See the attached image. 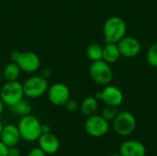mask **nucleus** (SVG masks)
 Segmentation results:
<instances>
[{
	"instance_id": "nucleus-26",
	"label": "nucleus",
	"mask_w": 157,
	"mask_h": 156,
	"mask_svg": "<svg viewBox=\"0 0 157 156\" xmlns=\"http://www.w3.org/2000/svg\"><path fill=\"white\" fill-rule=\"evenodd\" d=\"M50 132H51L50 126L47 124H41V133L45 134V133H50Z\"/></svg>"
},
{
	"instance_id": "nucleus-14",
	"label": "nucleus",
	"mask_w": 157,
	"mask_h": 156,
	"mask_svg": "<svg viewBox=\"0 0 157 156\" xmlns=\"http://www.w3.org/2000/svg\"><path fill=\"white\" fill-rule=\"evenodd\" d=\"M38 143L39 147L46 154H54L60 148V142L58 138L51 132L41 134L38 140Z\"/></svg>"
},
{
	"instance_id": "nucleus-3",
	"label": "nucleus",
	"mask_w": 157,
	"mask_h": 156,
	"mask_svg": "<svg viewBox=\"0 0 157 156\" xmlns=\"http://www.w3.org/2000/svg\"><path fill=\"white\" fill-rule=\"evenodd\" d=\"M24 97L23 86L16 81H6L0 89V98L5 105L11 107L21 100Z\"/></svg>"
},
{
	"instance_id": "nucleus-13",
	"label": "nucleus",
	"mask_w": 157,
	"mask_h": 156,
	"mask_svg": "<svg viewBox=\"0 0 157 156\" xmlns=\"http://www.w3.org/2000/svg\"><path fill=\"white\" fill-rule=\"evenodd\" d=\"M20 139L21 137H20V133H19L17 126L14 124H7L3 127V130L0 135V141L5 145H6L7 147L17 146Z\"/></svg>"
},
{
	"instance_id": "nucleus-18",
	"label": "nucleus",
	"mask_w": 157,
	"mask_h": 156,
	"mask_svg": "<svg viewBox=\"0 0 157 156\" xmlns=\"http://www.w3.org/2000/svg\"><path fill=\"white\" fill-rule=\"evenodd\" d=\"M10 110H11V112L13 114H16L17 116L23 117V116L30 114V112H31V106H30V104L27 100L22 98L17 103H16L15 105L11 106L10 107Z\"/></svg>"
},
{
	"instance_id": "nucleus-19",
	"label": "nucleus",
	"mask_w": 157,
	"mask_h": 156,
	"mask_svg": "<svg viewBox=\"0 0 157 156\" xmlns=\"http://www.w3.org/2000/svg\"><path fill=\"white\" fill-rule=\"evenodd\" d=\"M86 54L92 62L102 60V58H103V48L98 43H92L87 47Z\"/></svg>"
},
{
	"instance_id": "nucleus-27",
	"label": "nucleus",
	"mask_w": 157,
	"mask_h": 156,
	"mask_svg": "<svg viewBox=\"0 0 157 156\" xmlns=\"http://www.w3.org/2000/svg\"><path fill=\"white\" fill-rule=\"evenodd\" d=\"M19 52H20V51H13V52H12V54H11V60H12V62H15V61L17 60V58Z\"/></svg>"
},
{
	"instance_id": "nucleus-2",
	"label": "nucleus",
	"mask_w": 157,
	"mask_h": 156,
	"mask_svg": "<svg viewBox=\"0 0 157 156\" xmlns=\"http://www.w3.org/2000/svg\"><path fill=\"white\" fill-rule=\"evenodd\" d=\"M103 32L107 43H118L125 36L126 24L120 17H111L106 20Z\"/></svg>"
},
{
	"instance_id": "nucleus-1",
	"label": "nucleus",
	"mask_w": 157,
	"mask_h": 156,
	"mask_svg": "<svg viewBox=\"0 0 157 156\" xmlns=\"http://www.w3.org/2000/svg\"><path fill=\"white\" fill-rule=\"evenodd\" d=\"M17 126L18 128L21 139L29 143L38 141L42 134L40 120L35 116L30 114L21 117Z\"/></svg>"
},
{
	"instance_id": "nucleus-15",
	"label": "nucleus",
	"mask_w": 157,
	"mask_h": 156,
	"mask_svg": "<svg viewBox=\"0 0 157 156\" xmlns=\"http://www.w3.org/2000/svg\"><path fill=\"white\" fill-rule=\"evenodd\" d=\"M121 52L117 43H107L103 48V60L108 63H115L119 60Z\"/></svg>"
},
{
	"instance_id": "nucleus-11",
	"label": "nucleus",
	"mask_w": 157,
	"mask_h": 156,
	"mask_svg": "<svg viewBox=\"0 0 157 156\" xmlns=\"http://www.w3.org/2000/svg\"><path fill=\"white\" fill-rule=\"evenodd\" d=\"M118 47L121 55H123L125 57H134L138 55L141 51L140 42L135 38L131 36H124L118 42Z\"/></svg>"
},
{
	"instance_id": "nucleus-22",
	"label": "nucleus",
	"mask_w": 157,
	"mask_h": 156,
	"mask_svg": "<svg viewBox=\"0 0 157 156\" xmlns=\"http://www.w3.org/2000/svg\"><path fill=\"white\" fill-rule=\"evenodd\" d=\"M64 107H65V108H66L68 111H70V112H75V111H76L77 108H78V103H77L75 100L70 98V99L64 104Z\"/></svg>"
},
{
	"instance_id": "nucleus-17",
	"label": "nucleus",
	"mask_w": 157,
	"mask_h": 156,
	"mask_svg": "<svg viewBox=\"0 0 157 156\" xmlns=\"http://www.w3.org/2000/svg\"><path fill=\"white\" fill-rule=\"evenodd\" d=\"M20 68L15 62H11L7 63L3 70V76L6 81H16L19 77Z\"/></svg>"
},
{
	"instance_id": "nucleus-31",
	"label": "nucleus",
	"mask_w": 157,
	"mask_h": 156,
	"mask_svg": "<svg viewBox=\"0 0 157 156\" xmlns=\"http://www.w3.org/2000/svg\"><path fill=\"white\" fill-rule=\"evenodd\" d=\"M1 82H2V74L0 73V84H1Z\"/></svg>"
},
{
	"instance_id": "nucleus-28",
	"label": "nucleus",
	"mask_w": 157,
	"mask_h": 156,
	"mask_svg": "<svg viewBox=\"0 0 157 156\" xmlns=\"http://www.w3.org/2000/svg\"><path fill=\"white\" fill-rule=\"evenodd\" d=\"M4 107H5V104H4V102L2 101V99L0 98V116L3 114V112H4Z\"/></svg>"
},
{
	"instance_id": "nucleus-30",
	"label": "nucleus",
	"mask_w": 157,
	"mask_h": 156,
	"mask_svg": "<svg viewBox=\"0 0 157 156\" xmlns=\"http://www.w3.org/2000/svg\"><path fill=\"white\" fill-rule=\"evenodd\" d=\"M109 156H121L120 154H110Z\"/></svg>"
},
{
	"instance_id": "nucleus-9",
	"label": "nucleus",
	"mask_w": 157,
	"mask_h": 156,
	"mask_svg": "<svg viewBox=\"0 0 157 156\" xmlns=\"http://www.w3.org/2000/svg\"><path fill=\"white\" fill-rule=\"evenodd\" d=\"M15 63L18 65L22 72L28 74L36 72L40 65V60L39 56L35 52L29 51L19 52Z\"/></svg>"
},
{
	"instance_id": "nucleus-24",
	"label": "nucleus",
	"mask_w": 157,
	"mask_h": 156,
	"mask_svg": "<svg viewBox=\"0 0 157 156\" xmlns=\"http://www.w3.org/2000/svg\"><path fill=\"white\" fill-rule=\"evenodd\" d=\"M20 150L17 146H11L7 149V156H20Z\"/></svg>"
},
{
	"instance_id": "nucleus-25",
	"label": "nucleus",
	"mask_w": 157,
	"mask_h": 156,
	"mask_svg": "<svg viewBox=\"0 0 157 156\" xmlns=\"http://www.w3.org/2000/svg\"><path fill=\"white\" fill-rule=\"evenodd\" d=\"M7 149L8 147L0 141V156H7Z\"/></svg>"
},
{
	"instance_id": "nucleus-4",
	"label": "nucleus",
	"mask_w": 157,
	"mask_h": 156,
	"mask_svg": "<svg viewBox=\"0 0 157 156\" xmlns=\"http://www.w3.org/2000/svg\"><path fill=\"white\" fill-rule=\"evenodd\" d=\"M22 86L24 96L32 99L40 97L47 92L49 88L47 79L41 75H34L28 78Z\"/></svg>"
},
{
	"instance_id": "nucleus-8",
	"label": "nucleus",
	"mask_w": 157,
	"mask_h": 156,
	"mask_svg": "<svg viewBox=\"0 0 157 156\" xmlns=\"http://www.w3.org/2000/svg\"><path fill=\"white\" fill-rule=\"evenodd\" d=\"M48 99L54 106H64L70 99V90L63 83H55L52 85L48 90Z\"/></svg>"
},
{
	"instance_id": "nucleus-5",
	"label": "nucleus",
	"mask_w": 157,
	"mask_h": 156,
	"mask_svg": "<svg viewBox=\"0 0 157 156\" xmlns=\"http://www.w3.org/2000/svg\"><path fill=\"white\" fill-rule=\"evenodd\" d=\"M89 74L93 81L101 86L109 85L113 78V72L104 60L93 62L89 67Z\"/></svg>"
},
{
	"instance_id": "nucleus-10",
	"label": "nucleus",
	"mask_w": 157,
	"mask_h": 156,
	"mask_svg": "<svg viewBox=\"0 0 157 156\" xmlns=\"http://www.w3.org/2000/svg\"><path fill=\"white\" fill-rule=\"evenodd\" d=\"M95 97L97 99L103 100L107 105L118 107L123 100V94L118 87L114 86H108L102 92L97 93Z\"/></svg>"
},
{
	"instance_id": "nucleus-7",
	"label": "nucleus",
	"mask_w": 157,
	"mask_h": 156,
	"mask_svg": "<svg viewBox=\"0 0 157 156\" xmlns=\"http://www.w3.org/2000/svg\"><path fill=\"white\" fill-rule=\"evenodd\" d=\"M85 130L86 133L92 137H102L109 132V121L101 115H92L87 117L85 122Z\"/></svg>"
},
{
	"instance_id": "nucleus-6",
	"label": "nucleus",
	"mask_w": 157,
	"mask_h": 156,
	"mask_svg": "<svg viewBox=\"0 0 157 156\" xmlns=\"http://www.w3.org/2000/svg\"><path fill=\"white\" fill-rule=\"evenodd\" d=\"M113 127L119 135L128 136L132 134L136 128V119L129 111L119 112L114 119Z\"/></svg>"
},
{
	"instance_id": "nucleus-21",
	"label": "nucleus",
	"mask_w": 157,
	"mask_h": 156,
	"mask_svg": "<svg viewBox=\"0 0 157 156\" xmlns=\"http://www.w3.org/2000/svg\"><path fill=\"white\" fill-rule=\"evenodd\" d=\"M147 61L153 67H157V43L151 45L147 51Z\"/></svg>"
},
{
	"instance_id": "nucleus-23",
	"label": "nucleus",
	"mask_w": 157,
	"mask_h": 156,
	"mask_svg": "<svg viewBox=\"0 0 157 156\" xmlns=\"http://www.w3.org/2000/svg\"><path fill=\"white\" fill-rule=\"evenodd\" d=\"M27 156H47V154L40 147H34L29 150Z\"/></svg>"
},
{
	"instance_id": "nucleus-29",
	"label": "nucleus",
	"mask_w": 157,
	"mask_h": 156,
	"mask_svg": "<svg viewBox=\"0 0 157 156\" xmlns=\"http://www.w3.org/2000/svg\"><path fill=\"white\" fill-rule=\"evenodd\" d=\"M3 124H2V122L0 121V135H1V132H2V130H3Z\"/></svg>"
},
{
	"instance_id": "nucleus-12",
	"label": "nucleus",
	"mask_w": 157,
	"mask_h": 156,
	"mask_svg": "<svg viewBox=\"0 0 157 156\" xmlns=\"http://www.w3.org/2000/svg\"><path fill=\"white\" fill-rule=\"evenodd\" d=\"M119 154L121 156H145L146 148L139 141L129 140L121 145Z\"/></svg>"
},
{
	"instance_id": "nucleus-20",
	"label": "nucleus",
	"mask_w": 157,
	"mask_h": 156,
	"mask_svg": "<svg viewBox=\"0 0 157 156\" xmlns=\"http://www.w3.org/2000/svg\"><path fill=\"white\" fill-rule=\"evenodd\" d=\"M118 108L115 106H109L107 105L101 111V116L107 120L108 121L109 120H114V119L116 118V116L118 115Z\"/></svg>"
},
{
	"instance_id": "nucleus-16",
	"label": "nucleus",
	"mask_w": 157,
	"mask_h": 156,
	"mask_svg": "<svg viewBox=\"0 0 157 156\" xmlns=\"http://www.w3.org/2000/svg\"><path fill=\"white\" fill-rule=\"evenodd\" d=\"M98 108V99L94 97H87L81 103V111L86 117L96 114Z\"/></svg>"
}]
</instances>
